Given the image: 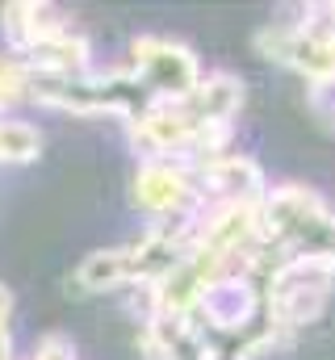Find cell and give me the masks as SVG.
I'll return each instance as SVG.
<instances>
[{
  "mask_svg": "<svg viewBox=\"0 0 335 360\" xmlns=\"http://www.w3.org/2000/svg\"><path fill=\"white\" fill-rule=\"evenodd\" d=\"M189 197H193L189 172H184L180 164H172V160H147L143 172L134 176V201H139L143 210H151V214L176 218Z\"/></svg>",
  "mask_w": 335,
  "mask_h": 360,
  "instance_id": "2",
  "label": "cell"
},
{
  "mask_svg": "<svg viewBox=\"0 0 335 360\" xmlns=\"http://www.w3.org/2000/svg\"><path fill=\"white\" fill-rule=\"evenodd\" d=\"M80 289H118V285H130L134 269H130V248H109V252H92L76 269Z\"/></svg>",
  "mask_w": 335,
  "mask_h": 360,
  "instance_id": "3",
  "label": "cell"
},
{
  "mask_svg": "<svg viewBox=\"0 0 335 360\" xmlns=\"http://www.w3.org/2000/svg\"><path fill=\"white\" fill-rule=\"evenodd\" d=\"M30 360H76V356H72V344H68L63 335H46V340L34 348Z\"/></svg>",
  "mask_w": 335,
  "mask_h": 360,
  "instance_id": "4",
  "label": "cell"
},
{
  "mask_svg": "<svg viewBox=\"0 0 335 360\" xmlns=\"http://www.w3.org/2000/svg\"><path fill=\"white\" fill-rule=\"evenodd\" d=\"M143 92L151 101H180L197 89L201 80V68L193 59V51L164 42V38H139L134 51H130V68H126Z\"/></svg>",
  "mask_w": 335,
  "mask_h": 360,
  "instance_id": "1",
  "label": "cell"
}]
</instances>
